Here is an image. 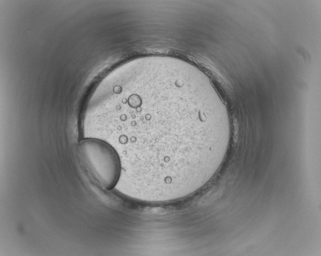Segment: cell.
Wrapping results in <instances>:
<instances>
[{"instance_id": "1", "label": "cell", "mask_w": 321, "mask_h": 256, "mask_svg": "<svg viewBox=\"0 0 321 256\" xmlns=\"http://www.w3.org/2000/svg\"><path fill=\"white\" fill-rule=\"evenodd\" d=\"M80 160L86 171L102 189L110 190L117 183L121 173L118 154L107 142L85 138L78 145Z\"/></svg>"}]
</instances>
